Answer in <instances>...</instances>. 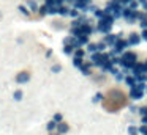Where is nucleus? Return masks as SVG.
<instances>
[{
    "mask_svg": "<svg viewBox=\"0 0 147 135\" xmlns=\"http://www.w3.org/2000/svg\"><path fill=\"white\" fill-rule=\"evenodd\" d=\"M120 61H119V65L122 66V68L125 69H133V66L138 63V57L134 52H130V50H125L123 53L120 55Z\"/></svg>",
    "mask_w": 147,
    "mask_h": 135,
    "instance_id": "1",
    "label": "nucleus"
},
{
    "mask_svg": "<svg viewBox=\"0 0 147 135\" xmlns=\"http://www.w3.org/2000/svg\"><path fill=\"white\" fill-rule=\"evenodd\" d=\"M115 19L112 17V14H108L105 19H100L98 24H96L95 27V31H98V33H111V28H112V22H114Z\"/></svg>",
    "mask_w": 147,
    "mask_h": 135,
    "instance_id": "2",
    "label": "nucleus"
},
{
    "mask_svg": "<svg viewBox=\"0 0 147 135\" xmlns=\"http://www.w3.org/2000/svg\"><path fill=\"white\" fill-rule=\"evenodd\" d=\"M130 47V43H128V39H122V38H119V41L112 46L111 52H109V55L111 57H115V55H122V53L125 52V50Z\"/></svg>",
    "mask_w": 147,
    "mask_h": 135,
    "instance_id": "3",
    "label": "nucleus"
},
{
    "mask_svg": "<svg viewBox=\"0 0 147 135\" xmlns=\"http://www.w3.org/2000/svg\"><path fill=\"white\" fill-rule=\"evenodd\" d=\"M109 60H111V55H109L108 52H95L92 53V63L93 66H98V68H101L105 63H108Z\"/></svg>",
    "mask_w": 147,
    "mask_h": 135,
    "instance_id": "4",
    "label": "nucleus"
},
{
    "mask_svg": "<svg viewBox=\"0 0 147 135\" xmlns=\"http://www.w3.org/2000/svg\"><path fill=\"white\" fill-rule=\"evenodd\" d=\"M144 94H146V91H144L138 83L134 85V86H131V90H130V97H131L133 100H139V99H142Z\"/></svg>",
    "mask_w": 147,
    "mask_h": 135,
    "instance_id": "5",
    "label": "nucleus"
},
{
    "mask_svg": "<svg viewBox=\"0 0 147 135\" xmlns=\"http://www.w3.org/2000/svg\"><path fill=\"white\" fill-rule=\"evenodd\" d=\"M106 44H105V41H101V43H89L87 44V50L89 52H92V53H95V52H105V49H106Z\"/></svg>",
    "mask_w": 147,
    "mask_h": 135,
    "instance_id": "6",
    "label": "nucleus"
},
{
    "mask_svg": "<svg viewBox=\"0 0 147 135\" xmlns=\"http://www.w3.org/2000/svg\"><path fill=\"white\" fill-rule=\"evenodd\" d=\"M119 38H120V35L108 33V35H106V36H105V39H103V41H105V44H106V46L112 47V46H114V44H115V43H117V41H119Z\"/></svg>",
    "mask_w": 147,
    "mask_h": 135,
    "instance_id": "7",
    "label": "nucleus"
},
{
    "mask_svg": "<svg viewBox=\"0 0 147 135\" xmlns=\"http://www.w3.org/2000/svg\"><path fill=\"white\" fill-rule=\"evenodd\" d=\"M133 75H139V74H144V72H147V68H146V63H141L138 61L136 65L133 66Z\"/></svg>",
    "mask_w": 147,
    "mask_h": 135,
    "instance_id": "8",
    "label": "nucleus"
},
{
    "mask_svg": "<svg viewBox=\"0 0 147 135\" xmlns=\"http://www.w3.org/2000/svg\"><path fill=\"white\" fill-rule=\"evenodd\" d=\"M30 80V72L29 71H21L19 74L16 75V82L18 83H27Z\"/></svg>",
    "mask_w": 147,
    "mask_h": 135,
    "instance_id": "9",
    "label": "nucleus"
},
{
    "mask_svg": "<svg viewBox=\"0 0 147 135\" xmlns=\"http://www.w3.org/2000/svg\"><path fill=\"white\" fill-rule=\"evenodd\" d=\"M90 2H92V0H76V2L73 3V8L81 9V11H86V8L90 5Z\"/></svg>",
    "mask_w": 147,
    "mask_h": 135,
    "instance_id": "10",
    "label": "nucleus"
},
{
    "mask_svg": "<svg viewBox=\"0 0 147 135\" xmlns=\"http://www.w3.org/2000/svg\"><path fill=\"white\" fill-rule=\"evenodd\" d=\"M141 35H138V33H131L130 36H128V43H130V46H138V44L141 43Z\"/></svg>",
    "mask_w": 147,
    "mask_h": 135,
    "instance_id": "11",
    "label": "nucleus"
},
{
    "mask_svg": "<svg viewBox=\"0 0 147 135\" xmlns=\"http://www.w3.org/2000/svg\"><path fill=\"white\" fill-rule=\"evenodd\" d=\"M92 66H93V63L92 61H84V65L81 66V72H82V74H86V75H90L92 74V71H90V69H92Z\"/></svg>",
    "mask_w": 147,
    "mask_h": 135,
    "instance_id": "12",
    "label": "nucleus"
},
{
    "mask_svg": "<svg viewBox=\"0 0 147 135\" xmlns=\"http://www.w3.org/2000/svg\"><path fill=\"white\" fill-rule=\"evenodd\" d=\"M68 130H70V124H67L65 121H62V122H59V124H57V132H59L60 135L67 134Z\"/></svg>",
    "mask_w": 147,
    "mask_h": 135,
    "instance_id": "13",
    "label": "nucleus"
},
{
    "mask_svg": "<svg viewBox=\"0 0 147 135\" xmlns=\"http://www.w3.org/2000/svg\"><path fill=\"white\" fill-rule=\"evenodd\" d=\"M76 38H78V46H79V47L87 46V44L90 43V41H89V36H87V35H79V36H76Z\"/></svg>",
    "mask_w": 147,
    "mask_h": 135,
    "instance_id": "14",
    "label": "nucleus"
},
{
    "mask_svg": "<svg viewBox=\"0 0 147 135\" xmlns=\"http://www.w3.org/2000/svg\"><path fill=\"white\" fill-rule=\"evenodd\" d=\"M93 14H95V17L98 19V21H100V19H105L106 16L109 14V13L106 11V9H100V8H96L95 11H93Z\"/></svg>",
    "mask_w": 147,
    "mask_h": 135,
    "instance_id": "15",
    "label": "nucleus"
},
{
    "mask_svg": "<svg viewBox=\"0 0 147 135\" xmlns=\"http://www.w3.org/2000/svg\"><path fill=\"white\" fill-rule=\"evenodd\" d=\"M125 83H127L128 86H134V85L138 83V80H136V77H134L133 74H128L127 77H125Z\"/></svg>",
    "mask_w": 147,
    "mask_h": 135,
    "instance_id": "16",
    "label": "nucleus"
},
{
    "mask_svg": "<svg viewBox=\"0 0 147 135\" xmlns=\"http://www.w3.org/2000/svg\"><path fill=\"white\" fill-rule=\"evenodd\" d=\"M74 50H76V47L71 46V44H65V46H63V53H65V55H73Z\"/></svg>",
    "mask_w": 147,
    "mask_h": 135,
    "instance_id": "17",
    "label": "nucleus"
},
{
    "mask_svg": "<svg viewBox=\"0 0 147 135\" xmlns=\"http://www.w3.org/2000/svg\"><path fill=\"white\" fill-rule=\"evenodd\" d=\"M27 6H29V9H30V11H32V13H36V11H38V5H36V2H35V0H29V2H27Z\"/></svg>",
    "mask_w": 147,
    "mask_h": 135,
    "instance_id": "18",
    "label": "nucleus"
},
{
    "mask_svg": "<svg viewBox=\"0 0 147 135\" xmlns=\"http://www.w3.org/2000/svg\"><path fill=\"white\" fill-rule=\"evenodd\" d=\"M63 2H67V0H46V5L48 6H60V5H63Z\"/></svg>",
    "mask_w": 147,
    "mask_h": 135,
    "instance_id": "19",
    "label": "nucleus"
},
{
    "mask_svg": "<svg viewBox=\"0 0 147 135\" xmlns=\"http://www.w3.org/2000/svg\"><path fill=\"white\" fill-rule=\"evenodd\" d=\"M46 130L48 132H54V130H57V122L52 119V121H49L48 124H46Z\"/></svg>",
    "mask_w": 147,
    "mask_h": 135,
    "instance_id": "20",
    "label": "nucleus"
},
{
    "mask_svg": "<svg viewBox=\"0 0 147 135\" xmlns=\"http://www.w3.org/2000/svg\"><path fill=\"white\" fill-rule=\"evenodd\" d=\"M68 13H70V8H68V6H63V5L59 6V14L60 16H68Z\"/></svg>",
    "mask_w": 147,
    "mask_h": 135,
    "instance_id": "21",
    "label": "nucleus"
},
{
    "mask_svg": "<svg viewBox=\"0 0 147 135\" xmlns=\"http://www.w3.org/2000/svg\"><path fill=\"white\" fill-rule=\"evenodd\" d=\"M73 65L76 66L78 69H79L81 66L84 65V58H78V57H73Z\"/></svg>",
    "mask_w": 147,
    "mask_h": 135,
    "instance_id": "22",
    "label": "nucleus"
},
{
    "mask_svg": "<svg viewBox=\"0 0 147 135\" xmlns=\"http://www.w3.org/2000/svg\"><path fill=\"white\" fill-rule=\"evenodd\" d=\"M68 16H70V17H73V19H78V17H79V9L70 8V13H68Z\"/></svg>",
    "mask_w": 147,
    "mask_h": 135,
    "instance_id": "23",
    "label": "nucleus"
},
{
    "mask_svg": "<svg viewBox=\"0 0 147 135\" xmlns=\"http://www.w3.org/2000/svg\"><path fill=\"white\" fill-rule=\"evenodd\" d=\"M18 9H19V11L22 13L24 16H30V13H32V11L29 9V6H24V5H19V8H18Z\"/></svg>",
    "mask_w": 147,
    "mask_h": 135,
    "instance_id": "24",
    "label": "nucleus"
},
{
    "mask_svg": "<svg viewBox=\"0 0 147 135\" xmlns=\"http://www.w3.org/2000/svg\"><path fill=\"white\" fill-rule=\"evenodd\" d=\"M22 96H24V93H22L21 90H16V91L13 93V99H14V100H21V99H22Z\"/></svg>",
    "mask_w": 147,
    "mask_h": 135,
    "instance_id": "25",
    "label": "nucleus"
},
{
    "mask_svg": "<svg viewBox=\"0 0 147 135\" xmlns=\"http://www.w3.org/2000/svg\"><path fill=\"white\" fill-rule=\"evenodd\" d=\"M128 135H139V129L134 127V126H130L128 127Z\"/></svg>",
    "mask_w": 147,
    "mask_h": 135,
    "instance_id": "26",
    "label": "nucleus"
},
{
    "mask_svg": "<svg viewBox=\"0 0 147 135\" xmlns=\"http://www.w3.org/2000/svg\"><path fill=\"white\" fill-rule=\"evenodd\" d=\"M84 55H86V52H84V49H76L73 53V57H78V58H84Z\"/></svg>",
    "mask_w": 147,
    "mask_h": 135,
    "instance_id": "27",
    "label": "nucleus"
},
{
    "mask_svg": "<svg viewBox=\"0 0 147 135\" xmlns=\"http://www.w3.org/2000/svg\"><path fill=\"white\" fill-rule=\"evenodd\" d=\"M125 77H127V75H125V72H122V71H119L117 74H115V80L117 82H125Z\"/></svg>",
    "mask_w": 147,
    "mask_h": 135,
    "instance_id": "28",
    "label": "nucleus"
},
{
    "mask_svg": "<svg viewBox=\"0 0 147 135\" xmlns=\"http://www.w3.org/2000/svg\"><path fill=\"white\" fill-rule=\"evenodd\" d=\"M101 99H103V94H101V93H96L95 96H93L92 102H93V104H96V102H101Z\"/></svg>",
    "mask_w": 147,
    "mask_h": 135,
    "instance_id": "29",
    "label": "nucleus"
},
{
    "mask_svg": "<svg viewBox=\"0 0 147 135\" xmlns=\"http://www.w3.org/2000/svg\"><path fill=\"white\" fill-rule=\"evenodd\" d=\"M38 11H40V14H41V16H46V14L49 13V6H48V5H45V6H41V8L38 9Z\"/></svg>",
    "mask_w": 147,
    "mask_h": 135,
    "instance_id": "30",
    "label": "nucleus"
},
{
    "mask_svg": "<svg viewBox=\"0 0 147 135\" xmlns=\"http://www.w3.org/2000/svg\"><path fill=\"white\" fill-rule=\"evenodd\" d=\"M54 121L57 122V124L63 121V116H62V113H55V115H54Z\"/></svg>",
    "mask_w": 147,
    "mask_h": 135,
    "instance_id": "31",
    "label": "nucleus"
},
{
    "mask_svg": "<svg viewBox=\"0 0 147 135\" xmlns=\"http://www.w3.org/2000/svg\"><path fill=\"white\" fill-rule=\"evenodd\" d=\"M139 134H142V135H147V124H142L139 127Z\"/></svg>",
    "mask_w": 147,
    "mask_h": 135,
    "instance_id": "32",
    "label": "nucleus"
},
{
    "mask_svg": "<svg viewBox=\"0 0 147 135\" xmlns=\"http://www.w3.org/2000/svg\"><path fill=\"white\" fill-rule=\"evenodd\" d=\"M51 71H52V72H60V71H62V66H60V65H54V66L51 68Z\"/></svg>",
    "mask_w": 147,
    "mask_h": 135,
    "instance_id": "33",
    "label": "nucleus"
},
{
    "mask_svg": "<svg viewBox=\"0 0 147 135\" xmlns=\"http://www.w3.org/2000/svg\"><path fill=\"white\" fill-rule=\"evenodd\" d=\"M141 38H142L144 41H147V28H144L142 33H141Z\"/></svg>",
    "mask_w": 147,
    "mask_h": 135,
    "instance_id": "34",
    "label": "nucleus"
},
{
    "mask_svg": "<svg viewBox=\"0 0 147 135\" xmlns=\"http://www.w3.org/2000/svg\"><path fill=\"white\" fill-rule=\"evenodd\" d=\"M141 27H142V30H144V28H147V17L144 19V21H141Z\"/></svg>",
    "mask_w": 147,
    "mask_h": 135,
    "instance_id": "35",
    "label": "nucleus"
},
{
    "mask_svg": "<svg viewBox=\"0 0 147 135\" xmlns=\"http://www.w3.org/2000/svg\"><path fill=\"white\" fill-rule=\"evenodd\" d=\"M139 3H141V5H142L144 8L147 9V0H139Z\"/></svg>",
    "mask_w": 147,
    "mask_h": 135,
    "instance_id": "36",
    "label": "nucleus"
},
{
    "mask_svg": "<svg viewBox=\"0 0 147 135\" xmlns=\"http://www.w3.org/2000/svg\"><path fill=\"white\" fill-rule=\"evenodd\" d=\"M142 124H147V113L142 116Z\"/></svg>",
    "mask_w": 147,
    "mask_h": 135,
    "instance_id": "37",
    "label": "nucleus"
},
{
    "mask_svg": "<svg viewBox=\"0 0 147 135\" xmlns=\"http://www.w3.org/2000/svg\"><path fill=\"white\" fill-rule=\"evenodd\" d=\"M49 135H60V134H59V132H51Z\"/></svg>",
    "mask_w": 147,
    "mask_h": 135,
    "instance_id": "38",
    "label": "nucleus"
},
{
    "mask_svg": "<svg viewBox=\"0 0 147 135\" xmlns=\"http://www.w3.org/2000/svg\"><path fill=\"white\" fill-rule=\"evenodd\" d=\"M67 2H68V3H74L76 0H67Z\"/></svg>",
    "mask_w": 147,
    "mask_h": 135,
    "instance_id": "39",
    "label": "nucleus"
},
{
    "mask_svg": "<svg viewBox=\"0 0 147 135\" xmlns=\"http://www.w3.org/2000/svg\"><path fill=\"white\" fill-rule=\"evenodd\" d=\"M146 68H147V61H146Z\"/></svg>",
    "mask_w": 147,
    "mask_h": 135,
    "instance_id": "40",
    "label": "nucleus"
},
{
    "mask_svg": "<svg viewBox=\"0 0 147 135\" xmlns=\"http://www.w3.org/2000/svg\"><path fill=\"white\" fill-rule=\"evenodd\" d=\"M0 17H2V13H0Z\"/></svg>",
    "mask_w": 147,
    "mask_h": 135,
    "instance_id": "41",
    "label": "nucleus"
}]
</instances>
